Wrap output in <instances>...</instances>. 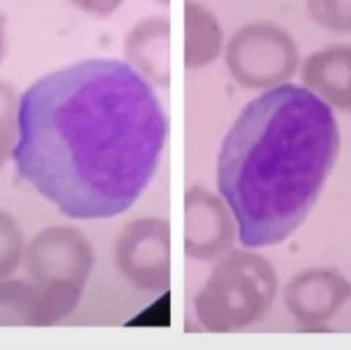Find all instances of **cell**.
<instances>
[{"label":"cell","mask_w":351,"mask_h":350,"mask_svg":"<svg viewBox=\"0 0 351 350\" xmlns=\"http://www.w3.org/2000/svg\"><path fill=\"white\" fill-rule=\"evenodd\" d=\"M71 1L82 11L104 15V14H110L117 7H119L123 0H71Z\"/></svg>","instance_id":"4"},{"label":"cell","mask_w":351,"mask_h":350,"mask_svg":"<svg viewBox=\"0 0 351 350\" xmlns=\"http://www.w3.org/2000/svg\"><path fill=\"white\" fill-rule=\"evenodd\" d=\"M309 7L320 19L345 18L351 23V0H309Z\"/></svg>","instance_id":"3"},{"label":"cell","mask_w":351,"mask_h":350,"mask_svg":"<svg viewBox=\"0 0 351 350\" xmlns=\"http://www.w3.org/2000/svg\"><path fill=\"white\" fill-rule=\"evenodd\" d=\"M3 19H1V16H0V44H1V37H3Z\"/></svg>","instance_id":"5"},{"label":"cell","mask_w":351,"mask_h":350,"mask_svg":"<svg viewBox=\"0 0 351 350\" xmlns=\"http://www.w3.org/2000/svg\"><path fill=\"white\" fill-rule=\"evenodd\" d=\"M18 175L73 219L128 211L156 173L167 118L129 63L88 59L32 84L19 99Z\"/></svg>","instance_id":"1"},{"label":"cell","mask_w":351,"mask_h":350,"mask_svg":"<svg viewBox=\"0 0 351 350\" xmlns=\"http://www.w3.org/2000/svg\"><path fill=\"white\" fill-rule=\"evenodd\" d=\"M339 144L332 110L304 86L280 85L241 111L223 141L217 182L245 246L279 244L302 223Z\"/></svg>","instance_id":"2"}]
</instances>
